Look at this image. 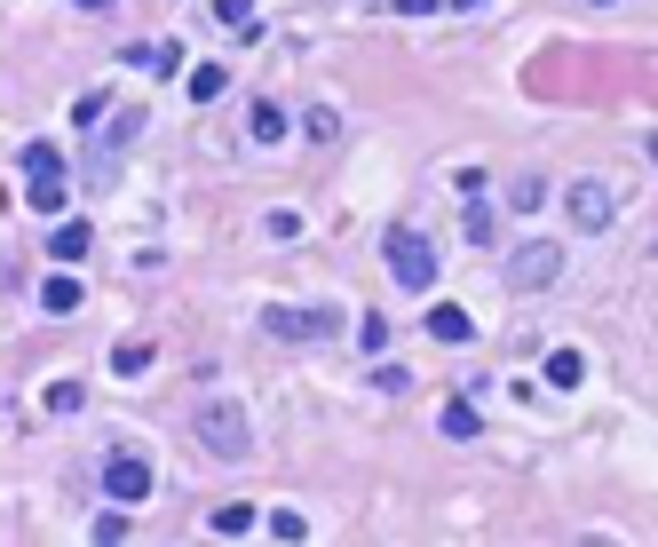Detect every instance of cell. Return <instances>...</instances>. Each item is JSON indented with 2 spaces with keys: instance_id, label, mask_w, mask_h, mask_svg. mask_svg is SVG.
Listing matches in <instances>:
<instances>
[{
  "instance_id": "obj_11",
  "label": "cell",
  "mask_w": 658,
  "mask_h": 547,
  "mask_svg": "<svg viewBox=\"0 0 658 547\" xmlns=\"http://www.w3.org/2000/svg\"><path fill=\"white\" fill-rule=\"evenodd\" d=\"M437 429H444V437H452V444H468V437H476V429H484V421H476V405H468V397H444Z\"/></svg>"
},
{
  "instance_id": "obj_16",
  "label": "cell",
  "mask_w": 658,
  "mask_h": 547,
  "mask_svg": "<svg viewBox=\"0 0 658 547\" xmlns=\"http://www.w3.org/2000/svg\"><path fill=\"white\" fill-rule=\"evenodd\" d=\"M127 64H135V72H175L183 48H175V40H159V48H127Z\"/></svg>"
},
{
  "instance_id": "obj_27",
  "label": "cell",
  "mask_w": 658,
  "mask_h": 547,
  "mask_svg": "<svg viewBox=\"0 0 658 547\" xmlns=\"http://www.w3.org/2000/svg\"><path fill=\"white\" fill-rule=\"evenodd\" d=\"M32 215H64V183H32Z\"/></svg>"
},
{
  "instance_id": "obj_21",
  "label": "cell",
  "mask_w": 658,
  "mask_h": 547,
  "mask_svg": "<svg viewBox=\"0 0 658 547\" xmlns=\"http://www.w3.org/2000/svg\"><path fill=\"white\" fill-rule=\"evenodd\" d=\"M40 405H48V413H80V405H88V389H80V381H48V397H40Z\"/></svg>"
},
{
  "instance_id": "obj_3",
  "label": "cell",
  "mask_w": 658,
  "mask_h": 547,
  "mask_svg": "<svg viewBox=\"0 0 658 547\" xmlns=\"http://www.w3.org/2000/svg\"><path fill=\"white\" fill-rule=\"evenodd\" d=\"M333 302H270L262 310V333L270 341H333Z\"/></svg>"
},
{
  "instance_id": "obj_32",
  "label": "cell",
  "mask_w": 658,
  "mask_h": 547,
  "mask_svg": "<svg viewBox=\"0 0 658 547\" xmlns=\"http://www.w3.org/2000/svg\"><path fill=\"white\" fill-rule=\"evenodd\" d=\"M643 151H651V167H658V135H651V143H643Z\"/></svg>"
},
{
  "instance_id": "obj_7",
  "label": "cell",
  "mask_w": 658,
  "mask_h": 547,
  "mask_svg": "<svg viewBox=\"0 0 658 547\" xmlns=\"http://www.w3.org/2000/svg\"><path fill=\"white\" fill-rule=\"evenodd\" d=\"M429 341H460V349H468V341H476V318H468L460 302H437V310H429Z\"/></svg>"
},
{
  "instance_id": "obj_13",
  "label": "cell",
  "mask_w": 658,
  "mask_h": 547,
  "mask_svg": "<svg viewBox=\"0 0 658 547\" xmlns=\"http://www.w3.org/2000/svg\"><path fill=\"white\" fill-rule=\"evenodd\" d=\"M151 357H159V349H151V341H135V333H127V341H119V349H111V373H119V381H135V373H151Z\"/></svg>"
},
{
  "instance_id": "obj_28",
  "label": "cell",
  "mask_w": 658,
  "mask_h": 547,
  "mask_svg": "<svg viewBox=\"0 0 658 547\" xmlns=\"http://www.w3.org/2000/svg\"><path fill=\"white\" fill-rule=\"evenodd\" d=\"M302 127H310V143H333V135H341V119H333V111H310Z\"/></svg>"
},
{
  "instance_id": "obj_19",
  "label": "cell",
  "mask_w": 658,
  "mask_h": 547,
  "mask_svg": "<svg viewBox=\"0 0 658 547\" xmlns=\"http://www.w3.org/2000/svg\"><path fill=\"white\" fill-rule=\"evenodd\" d=\"M104 119H111V96H104V88H88V96L72 104V127H104Z\"/></svg>"
},
{
  "instance_id": "obj_20",
  "label": "cell",
  "mask_w": 658,
  "mask_h": 547,
  "mask_svg": "<svg viewBox=\"0 0 658 547\" xmlns=\"http://www.w3.org/2000/svg\"><path fill=\"white\" fill-rule=\"evenodd\" d=\"M540 199H548V175H516V191H508V207H516V215H532Z\"/></svg>"
},
{
  "instance_id": "obj_33",
  "label": "cell",
  "mask_w": 658,
  "mask_h": 547,
  "mask_svg": "<svg viewBox=\"0 0 658 547\" xmlns=\"http://www.w3.org/2000/svg\"><path fill=\"white\" fill-rule=\"evenodd\" d=\"M595 8H611V0H595Z\"/></svg>"
},
{
  "instance_id": "obj_22",
  "label": "cell",
  "mask_w": 658,
  "mask_h": 547,
  "mask_svg": "<svg viewBox=\"0 0 658 547\" xmlns=\"http://www.w3.org/2000/svg\"><path fill=\"white\" fill-rule=\"evenodd\" d=\"M215 16H222V24H238L246 40H262V24H254V0H215Z\"/></svg>"
},
{
  "instance_id": "obj_26",
  "label": "cell",
  "mask_w": 658,
  "mask_h": 547,
  "mask_svg": "<svg viewBox=\"0 0 658 547\" xmlns=\"http://www.w3.org/2000/svg\"><path fill=\"white\" fill-rule=\"evenodd\" d=\"M96 547H127V516H119V508L96 516Z\"/></svg>"
},
{
  "instance_id": "obj_18",
  "label": "cell",
  "mask_w": 658,
  "mask_h": 547,
  "mask_svg": "<svg viewBox=\"0 0 658 547\" xmlns=\"http://www.w3.org/2000/svg\"><path fill=\"white\" fill-rule=\"evenodd\" d=\"M222 88H230V72H222V64H191V96H199V104H215Z\"/></svg>"
},
{
  "instance_id": "obj_12",
  "label": "cell",
  "mask_w": 658,
  "mask_h": 547,
  "mask_svg": "<svg viewBox=\"0 0 658 547\" xmlns=\"http://www.w3.org/2000/svg\"><path fill=\"white\" fill-rule=\"evenodd\" d=\"M88 238H96L88 222H56V230H48V254H56V262H80V254H88Z\"/></svg>"
},
{
  "instance_id": "obj_2",
  "label": "cell",
  "mask_w": 658,
  "mask_h": 547,
  "mask_svg": "<svg viewBox=\"0 0 658 547\" xmlns=\"http://www.w3.org/2000/svg\"><path fill=\"white\" fill-rule=\"evenodd\" d=\"M191 429H199V444H207L215 460H246V452H254V429H246V413H238L230 397H207Z\"/></svg>"
},
{
  "instance_id": "obj_6",
  "label": "cell",
  "mask_w": 658,
  "mask_h": 547,
  "mask_svg": "<svg viewBox=\"0 0 658 547\" xmlns=\"http://www.w3.org/2000/svg\"><path fill=\"white\" fill-rule=\"evenodd\" d=\"M563 215L579 222V230H603V222H611V191H603V183H571V191H563Z\"/></svg>"
},
{
  "instance_id": "obj_9",
  "label": "cell",
  "mask_w": 658,
  "mask_h": 547,
  "mask_svg": "<svg viewBox=\"0 0 658 547\" xmlns=\"http://www.w3.org/2000/svg\"><path fill=\"white\" fill-rule=\"evenodd\" d=\"M135 135H143V104H119V111L104 119V159H119Z\"/></svg>"
},
{
  "instance_id": "obj_8",
  "label": "cell",
  "mask_w": 658,
  "mask_h": 547,
  "mask_svg": "<svg viewBox=\"0 0 658 547\" xmlns=\"http://www.w3.org/2000/svg\"><path fill=\"white\" fill-rule=\"evenodd\" d=\"M80 302H88V294H80V278H72V270H56V278L40 286V310H48V318H72Z\"/></svg>"
},
{
  "instance_id": "obj_1",
  "label": "cell",
  "mask_w": 658,
  "mask_h": 547,
  "mask_svg": "<svg viewBox=\"0 0 658 547\" xmlns=\"http://www.w3.org/2000/svg\"><path fill=\"white\" fill-rule=\"evenodd\" d=\"M381 262H389V278H397V294H429L437 286V246H429V230H389L381 238Z\"/></svg>"
},
{
  "instance_id": "obj_5",
  "label": "cell",
  "mask_w": 658,
  "mask_h": 547,
  "mask_svg": "<svg viewBox=\"0 0 658 547\" xmlns=\"http://www.w3.org/2000/svg\"><path fill=\"white\" fill-rule=\"evenodd\" d=\"M555 278H563V246L555 238H532L524 254H508V286L516 294H548Z\"/></svg>"
},
{
  "instance_id": "obj_10",
  "label": "cell",
  "mask_w": 658,
  "mask_h": 547,
  "mask_svg": "<svg viewBox=\"0 0 658 547\" xmlns=\"http://www.w3.org/2000/svg\"><path fill=\"white\" fill-rule=\"evenodd\" d=\"M16 167H24L32 183H64V159H56V143H24V151H16Z\"/></svg>"
},
{
  "instance_id": "obj_23",
  "label": "cell",
  "mask_w": 658,
  "mask_h": 547,
  "mask_svg": "<svg viewBox=\"0 0 658 547\" xmlns=\"http://www.w3.org/2000/svg\"><path fill=\"white\" fill-rule=\"evenodd\" d=\"M460 238H476V246L492 238V207H484V199H468V215H460Z\"/></svg>"
},
{
  "instance_id": "obj_24",
  "label": "cell",
  "mask_w": 658,
  "mask_h": 547,
  "mask_svg": "<svg viewBox=\"0 0 658 547\" xmlns=\"http://www.w3.org/2000/svg\"><path fill=\"white\" fill-rule=\"evenodd\" d=\"M270 532H278L286 547H294V540H310V524H302V508H278V516H270Z\"/></svg>"
},
{
  "instance_id": "obj_15",
  "label": "cell",
  "mask_w": 658,
  "mask_h": 547,
  "mask_svg": "<svg viewBox=\"0 0 658 547\" xmlns=\"http://www.w3.org/2000/svg\"><path fill=\"white\" fill-rule=\"evenodd\" d=\"M587 381V357L579 349H548V389H579Z\"/></svg>"
},
{
  "instance_id": "obj_34",
  "label": "cell",
  "mask_w": 658,
  "mask_h": 547,
  "mask_svg": "<svg viewBox=\"0 0 658 547\" xmlns=\"http://www.w3.org/2000/svg\"><path fill=\"white\" fill-rule=\"evenodd\" d=\"M460 8H476V0H460Z\"/></svg>"
},
{
  "instance_id": "obj_29",
  "label": "cell",
  "mask_w": 658,
  "mask_h": 547,
  "mask_svg": "<svg viewBox=\"0 0 658 547\" xmlns=\"http://www.w3.org/2000/svg\"><path fill=\"white\" fill-rule=\"evenodd\" d=\"M357 341H365V349L381 357V349H389V318H365V326H357Z\"/></svg>"
},
{
  "instance_id": "obj_31",
  "label": "cell",
  "mask_w": 658,
  "mask_h": 547,
  "mask_svg": "<svg viewBox=\"0 0 658 547\" xmlns=\"http://www.w3.org/2000/svg\"><path fill=\"white\" fill-rule=\"evenodd\" d=\"M64 8H88V16H96V8H111V0H64Z\"/></svg>"
},
{
  "instance_id": "obj_14",
  "label": "cell",
  "mask_w": 658,
  "mask_h": 547,
  "mask_svg": "<svg viewBox=\"0 0 658 547\" xmlns=\"http://www.w3.org/2000/svg\"><path fill=\"white\" fill-rule=\"evenodd\" d=\"M246 135H254V143H278V135H286V104H270V96H262V104L246 111Z\"/></svg>"
},
{
  "instance_id": "obj_30",
  "label": "cell",
  "mask_w": 658,
  "mask_h": 547,
  "mask_svg": "<svg viewBox=\"0 0 658 547\" xmlns=\"http://www.w3.org/2000/svg\"><path fill=\"white\" fill-rule=\"evenodd\" d=\"M397 8H405V16H429V8H437V0H397Z\"/></svg>"
},
{
  "instance_id": "obj_4",
  "label": "cell",
  "mask_w": 658,
  "mask_h": 547,
  "mask_svg": "<svg viewBox=\"0 0 658 547\" xmlns=\"http://www.w3.org/2000/svg\"><path fill=\"white\" fill-rule=\"evenodd\" d=\"M96 484H104L111 508H143V500H151V460H143V452H111Z\"/></svg>"
},
{
  "instance_id": "obj_17",
  "label": "cell",
  "mask_w": 658,
  "mask_h": 547,
  "mask_svg": "<svg viewBox=\"0 0 658 547\" xmlns=\"http://www.w3.org/2000/svg\"><path fill=\"white\" fill-rule=\"evenodd\" d=\"M215 532H222V540L254 532V508H246V500H222V508H215Z\"/></svg>"
},
{
  "instance_id": "obj_25",
  "label": "cell",
  "mask_w": 658,
  "mask_h": 547,
  "mask_svg": "<svg viewBox=\"0 0 658 547\" xmlns=\"http://www.w3.org/2000/svg\"><path fill=\"white\" fill-rule=\"evenodd\" d=\"M262 230H270V238H278V246H294V238H302V215H294V207H278V215L262 222Z\"/></svg>"
}]
</instances>
